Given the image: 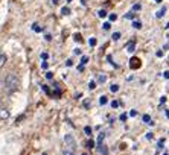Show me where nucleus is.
Instances as JSON below:
<instances>
[{
    "instance_id": "obj_40",
    "label": "nucleus",
    "mask_w": 169,
    "mask_h": 155,
    "mask_svg": "<svg viewBox=\"0 0 169 155\" xmlns=\"http://www.w3.org/2000/svg\"><path fill=\"white\" fill-rule=\"evenodd\" d=\"M166 100H167V97H166V96H163V97H161V99H160V103H164V102H166Z\"/></svg>"
},
{
    "instance_id": "obj_9",
    "label": "nucleus",
    "mask_w": 169,
    "mask_h": 155,
    "mask_svg": "<svg viewBox=\"0 0 169 155\" xmlns=\"http://www.w3.org/2000/svg\"><path fill=\"white\" fill-rule=\"evenodd\" d=\"M98 17H99V19H105V17H107V11H105V9L98 11Z\"/></svg>"
},
{
    "instance_id": "obj_46",
    "label": "nucleus",
    "mask_w": 169,
    "mask_h": 155,
    "mask_svg": "<svg viewBox=\"0 0 169 155\" xmlns=\"http://www.w3.org/2000/svg\"><path fill=\"white\" fill-rule=\"evenodd\" d=\"M163 155H169V153H167V152H164V153H163Z\"/></svg>"
},
{
    "instance_id": "obj_45",
    "label": "nucleus",
    "mask_w": 169,
    "mask_h": 155,
    "mask_svg": "<svg viewBox=\"0 0 169 155\" xmlns=\"http://www.w3.org/2000/svg\"><path fill=\"white\" fill-rule=\"evenodd\" d=\"M52 2H53V3H58V0H52Z\"/></svg>"
},
{
    "instance_id": "obj_11",
    "label": "nucleus",
    "mask_w": 169,
    "mask_h": 155,
    "mask_svg": "<svg viewBox=\"0 0 169 155\" xmlns=\"http://www.w3.org/2000/svg\"><path fill=\"white\" fill-rule=\"evenodd\" d=\"M98 82H101V84L107 82V75H99L98 76Z\"/></svg>"
},
{
    "instance_id": "obj_3",
    "label": "nucleus",
    "mask_w": 169,
    "mask_h": 155,
    "mask_svg": "<svg viewBox=\"0 0 169 155\" xmlns=\"http://www.w3.org/2000/svg\"><path fill=\"white\" fill-rule=\"evenodd\" d=\"M125 49H126V52H129V53H133V52L136 50V40H129V41L126 43V46H125Z\"/></svg>"
},
{
    "instance_id": "obj_26",
    "label": "nucleus",
    "mask_w": 169,
    "mask_h": 155,
    "mask_svg": "<svg viewBox=\"0 0 169 155\" xmlns=\"http://www.w3.org/2000/svg\"><path fill=\"white\" fill-rule=\"evenodd\" d=\"M119 38H120V32H114V34H113V40H114V41H117Z\"/></svg>"
},
{
    "instance_id": "obj_23",
    "label": "nucleus",
    "mask_w": 169,
    "mask_h": 155,
    "mask_svg": "<svg viewBox=\"0 0 169 155\" xmlns=\"http://www.w3.org/2000/svg\"><path fill=\"white\" fill-rule=\"evenodd\" d=\"M88 88H90V90H95V88H96V82H95V81H90V82H88Z\"/></svg>"
},
{
    "instance_id": "obj_38",
    "label": "nucleus",
    "mask_w": 169,
    "mask_h": 155,
    "mask_svg": "<svg viewBox=\"0 0 169 155\" xmlns=\"http://www.w3.org/2000/svg\"><path fill=\"white\" fill-rule=\"evenodd\" d=\"M66 66H67V67H72V66H73V61H72V59H69V61L66 62Z\"/></svg>"
},
{
    "instance_id": "obj_47",
    "label": "nucleus",
    "mask_w": 169,
    "mask_h": 155,
    "mask_svg": "<svg viewBox=\"0 0 169 155\" xmlns=\"http://www.w3.org/2000/svg\"><path fill=\"white\" fill-rule=\"evenodd\" d=\"M67 2H72V0H67Z\"/></svg>"
},
{
    "instance_id": "obj_18",
    "label": "nucleus",
    "mask_w": 169,
    "mask_h": 155,
    "mask_svg": "<svg viewBox=\"0 0 169 155\" xmlns=\"http://www.w3.org/2000/svg\"><path fill=\"white\" fill-rule=\"evenodd\" d=\"M96 43H98V41H96V38H90V40H88V46H91V47H95V46H96Z\"/></svg>"
},
{
    "instance_id": "obj_21",
    "label": "nucleus",
    "mask_w": 169,
    "mask_h": 155,
    "mask_svg": "<svg viewBox=\"0 0 169 155\" xmlns=\"http://www.w3.org/2000/svg\"><path fill=\"white\" fill-rule=\"evenodd\" d=\"M73 40H75V41H78V43H81V41H82V38H81V35H79V34H75V35H73Z\"/></svg>"
},
{
    "instance_id": "obj_30",
    "label": "nucleus",
    "mask_w": 169,
    "mask_h": 155,
    "mask_svg": "<svg viewBox=\"0 0 169 155\" xmlns=\"http://www.w3.org/2000/svg\"><path fill=\"white\" fill-rule=\"evenodd\" d=\"M52 78H53V73H52V72H47V73H46V79H49V81H50Z\"/></svg>"
},
{
    "instance_id": "obj_32",
    "label": "nucleus",
    "mask_w": 169,
    "mask_h": 155,
    "mask_svg": "<svg viewBox=\"0 0 169 155\" xmlns=\"http://www.w3.org/2000/svg\"><path fill=\"white\" fill-rule=\"evenodd\" d=\"M119 105H120V103H119L117 100H113V102H111V106H113V108H117Z\"/></svg>"
},
{
    "instance_id": "obj_41",
    "label": "nucleus",
    "mask_w": 169,
    "mask_h": 155,
    "mask_svg": "<svg viewBox=\"0 0 169 155\" xmlns=\"http://www.w3.org/2000/svg\"><path fill=\"white\" fill-rule=\"evenodd\" d=\"M82 52H81V49H75V55H81Z\"/></svg>"
},
{
    "instance_id": "obj_6",
    "label": "nucleus",
    "mask_w": 169,
    "mask_h": 155,
    "mask_svg": "<svg viewBox=\"0 0 169 155\" xmlns=\"http://www.w3.org/2000/svg\"><path fill=\"white\" fill-rule=\"evenodd\" d=\"M131 69H137V67H140V61L137 59V58H131Z\"/></svg>"
},
{
    "instance_id": "obj_49",
    "label": "nucleus",
    "mask_w": 169,
    "mask_h": 155,
    "mask_svg": "<svg viewBox=\"0 0 169 155\" xmlns=\"http://www.w3.org/2000/svg\"><path fill=\"white\" fill-rule=\"evenodd\" d=\"M0 55H2V53H0Z\"/></svg>"
},
{
    "instance_id": "obj_29",
    "label": "nucleus",
    "mask_w": 169,
    "mask_h": 155,
    "mask_svg": "<svg viewBox=\"0 0 169 155\" xmlns=\"http://www.w3.org/2000/svg\"><path fill=\"white\" fill-rule=\"evenodd\" d=\"M117 20V15L116 14H110V22H116Z\"/></svg>"
},
{
    "instance_id": "obj_27",
    "label": "nucleus",
    "mask_w": 169,
    "mask_h": 155,
    "mask_svg": "<svg viewBox=\"0 0 169 155\" xmlns=\"http://www.w3.org/2000/svg\"><path fill=\"white\" fill-rule=\"evenodd\" d=\"M87 147H88V149L95 147V141H93V140H88V141H87Z\"/></svg>"
},
{
    "instance_id": "obj_13",
    "label": "nucleus",
    "mask_w": 169,
    "mask_h": 155,
    "mask_svg": "<svg viewBox=\"0 0 169 155\" xmlns=\"http://www.w3.org/2000/svg\"><path fill=\"white\" fill-rule=\"evenodd\" d=\"M133 28H134V29H140V28H142V22L134 20V22H133Z\"/></svg>"
},
{
    "instance_id": "obj_43",
    "label": "nucleus",
    "mask_w": 169,
    "mask_h": 155,
    "mask_svg": "<svg viewBox=\"0 0 169 155\" xmlns=\"http://www.w3.org/2000/svg\"><path fill=\"white\" fill-rule=\"evenodd\" d=\"M90 105H91V103H90V102H84V106H85V108H88V106H90Z\"/></svg>"
},
{
    "instance_id": "obj_15",
    "label": "nucleus",
    "mask_w": 169,
    "mask_h": 155,
    "mask_svg": "<svg viewBox=\"0 0 169 155\" xmlns=\"http://www.w3.org/2000/svg\"><path fill=\"white\" fill-rule=\"evenodd\" d=\"M164 141H166L164 138H160V140H158V143H157V149H163V146H164Z\"/></svg>"
},
{
    "instance_id": "obj_19",
    "label": "nucleus",
    "mask_w": 169,
    "mask_h": 155,
    "mask_svg": "<svg viewBox=\"0 0 169 155\" xmlns=\"http://www.w3.org/2000/svg\"><path fill=\"white\" fill-rule=\"evenodd\" d=\"M84 132H85L87 135H91V132H93V129H91L90 126H85V128H84Z\"/></svg>"
},
{
    "instance_id": "obj_4",
    "label": "nucleus",
    "mask_w": 169,
    "mask_h": 155,
    "mask_svg": "<svg viewBox=\"0 0 169 155\" xmlns=\"http://www.w3.org/2000/svg\"><path fill=\"white\" fill-rule=\"evenodd\" d=\"M9 117V111L6 108H0V120H6Z\"/></svg>"
},
{
    "instance_id": "obj_39",
    "label": "nucleus",
    "mask_w": 169,
    "mask_h": 155,
    "mask_svg": "<svg viewBox=\"0 0 169 155\" xmlns=\"http://www.w3.org/2000/svg\"><path fill=\"white\" fill-rule=\"evenodd\" d=\"M155 55H157V58H161V56H163V52H161V50H158Z\"/></svg>"
},
{
    "instance_id": "obj_16",
    "label": "nucleus",
    "mask_w": 169,
    "mask_h": 155,
    "mask_svg": "<svg viewBox=\"0 0 169 155\" xmlns=\"http://www.w3.org/2000/svg\"><path fill=\"white\" fill-rule=\"evenodd\" d=\"M142 120H143V122H145V123L148 125V123L151 122V116H148V114H143V117H142Z\"/></svg>"
},
{
    "instance_id": "obj_25",
    "label": "nucleus",
    "mask_w": 169,
    "mask_h": 155,
    "mask_svg": "<svg viewBox=\"0 0 169 155\" xmlns=\"http://www.w3.org/2000/svg\"><path fill=\"white\" fill-rule=\"evenodd\" d=\"M32 29H34V32H41V31H43L38 25H34V26H32Z\"/></svg>"
},
{
    "instance_id": "obj_14",
    "label": "nucleus",
    "mask_w": 169,
    "mask_h": 155,
    "mask_svg": "<svg viewBox=\"0 0 169 155\" xmlns=\"http://www.w3.org/2000/svg\"><path fill=\"white\" fill-rule=\"evenodd\" d=\"M110 91H111V93H117V91H119V85H117V84H113V85L110 87Z\"/></svg>"
},
{
    "instance_id": "obj_42",
    "label": "nucleus",
    "mask_w": 169,
    "mask_h": 155,
    "mask_svg": "<svg viewBox=\"0 0 169 155\" xmlns=\"http://www.w3.org/2000/svg\"><path fill=\"white\" fill-rule=\"evenodd\" d=\"M163 76H164V79H167V78H169V73H167V70L163 73Z\"/></svg>"
},
{
    "instance_id": "obj_37",
    "label": "nucleus",
    "mask_w": 169,
    "mask_h": 155,
    "mask_svg": "<svg viewBox=\"0 0 169 155\" xmlns=\"http://www.w3.org/2000/svg\"><path fill=\"white\" fill-rule=\"evenodd\" d=\"M119 119H120V122H125V120H126V114H125V113H123V114H120V117H119Z\"/></svg>"
},
{
    "instance_id": "obj_48",
    "label": "nucleus",
    "mask_w": 169,
    "mask_h": 155,
    "mask_svg": "<svg viewBox=\"0 0 169 155\" xmlns=\"http://www.w3.org/2000/svg\"><path fill=\"white\" fill-rule=\"evenodd\" d=\"M82 155H87V153H82Z\"/></svg>"
},
{
    "instance_id": "obj_2",
    "label": "nucleus",
    "mask_w": 169,
    "mask_h": 155,
    "mask_svg": "<svg viewBox=\"0 0 169 155\" xmlns=\"http://www.w3.org/2000/svg\"><path fill=\"white\" fill-rule=\"evenodd\" d=\"M64 143H66V149H64V153H63V155H75V150H76V141H75L73 135L66 134V137H64Z\"/></svg>"
},
{
    "instance_id": "obj_10",
    "label": "nucleus",
    "mask_w": 169,
    "mask_h": 155,
    "mask_svg": "<svg viewBox=\"0 0 169 155\" xmlns=\"http://www.w3.org/2000/svg\"><path fill=\"white\" fill-rule=\"evenodd\" d=\"M123 17H125V19H128V20H134V17H136V14H134L133 11H129V12H128V14H125Z\"/></svg>"
},
{
    "instance_id": "obj_36",
    "label": "nucleus",
    "mask_w": 169,
    "mask_h": 155,
    "mask_svg": "<svg viewBox=\"0 0 169 155\" xmlns=\"http://www.w3.org/2000/svg\"><path fill=\"white\" fill-rule=\"evenodd\" d=\"M129 116H131V117H136V116H137V111H136V110H131V111H129Z\"/></svg>"
},
{
    "instance_id": "obj_34",
    "label": "nucleus",
    "mask_w": 169,
    "mask_h": 155,
    "mask_svg": "<svg viewBox=\"0 0 169 155\" xmlns=\"http://www.w3.org/2000/svg\"><path fill=\"white\" fill-rule=\"evenodd\" d=\"M47 67H49V64H47V62L44 61V62L41 64V69H43V70H47Z\"/></svg>"
},
{
    "instance_id": "obj_31",
    "label": "nucleus",
    "mask_w": 169,
    "mask_h": 155,
    "mask_svg": "<svg viewBox=\"0 0 169 155\" xmlns=\"http://www.w3.org/2000/svg\"><path fill=\"white\" fill-rule=\"evenodd\" d=\"M154 138V134L152 132H146V140H152Z\"/></svg>"
},
{
    "instance_id": "obj_28",
    "label": "nucleus",
    "mask_w": 169,
    "mask_h": 155,
    "mask_svg": "<svg viewBox=\"0 0 169 155\" xmlns=\"http://www.w3.org/2000/svg\"><path fill=\"white\" fill-rule=\"evenodd\" d=\"M102 26H104V31H110V28H111V25H110L108 22H107V23H104Z\"/></svg>"
},
{
    "instance_id": "obj_12",
    "label": "nucleus",
    "mask_w": 169,
    "mask_h": 155,
    "mask_svg": "<svg viewBox=\"0 0 169 155\" xmlns=\"http://www.w3.org/2000/svg\"><path fill=\"white\" fill-rule=\"evenodd\" d=\"M61 14H63V15H69V14H70V9H69L67 6H63V8H61Z\"/></svg>"
},
{
    "instance_id": "obj_44",
    "label": "nucleus",
    "mask_w": 169,
    "mask_h": 155,
    "mask_svg": "<svg viewBox=\"0 0 169 155\" xmlns=\"http://www.w3.org/2000/svg\"><path fill=\"white\" fill-rule=\"evenodd\" d=\"M155 3H161V0H155Z\"/></svg>"
},
{
    "instance_id": "obj_8",
    "label": "nucleus",
    "mask_w": 169,
    "mask_h": 155,
    "mask_svg": "<svg viewBox=\"0 0 169 155\" xmlns=\"http://www.w3.org/2000/svg\"><path fill=\"white\" fill-rule=\"evenodd\" d=\"M99 103H101V105H107V103H108V97H107V96H101V97H99Z\"/></svg>"
},
{
    "instance_id": "obj_5",
    "label": "nucleus",
    "mask_w": 169,
    "mask_h": 155,
    "mask_svg": "<svg viewBox=\"0 0 169 155\" xmlns=\"http://www.w3.org/2000/svg\"><path fill=\"white\" fill-rule=\"evenodd\" d=\"M166 11H167V9H166V6H163V8H160V9L157 11V14H155V17H157V19H161V17H163V15L166 14Z\"/></svg>"
},
{
    "instance_id": "obj_1",
    "label": "nucleus",
    "mask_w": 169,
    "mask_h": 155,
    "mask_svg": "<svg viewBox=\"0 0 169 155\" xmlns=\"http://www.w3.org/2000/svg\"><path fill=\"white\" fill-rule=\"evenodd\" d=\"M3 87H5V90L9 91V93L14 91V90H17V87H19V78H17L14 73L6 75L5 79H3Z\"/></svg>"
},
{
    "instance_id": "obj_22",
    "label": "nucleus",
    "mask_w": 169,
    "mask_h": 155,
    "mask_svg": "<svg viewBox=\"0 0 169 155\" xmlns=\"http://www.w3.org/2000/svg\"><path fill=\"white\" fill-rule=\"evenodd\" d=\"M87 62H88V56H82L81 58V66H85Z\"/></svg>"
},
{
    "instance_id": "obj_33",
    "label": "nucleus",
    "mask_w": 169,
    "mask_h": 155,
    "mask_svg": "<svg viewBox=\"0 0 169 155\" xmlns=\"http://www.w3.org/2000/svg\"><path fill=\"white\" fill-rule=\"evenodd\" d=\"M47 58H49V55H47L46 52H43V53H41V59H44V61H46Z\"/></svg>"
},
{
    "instance_id": "obj_35",
    "label": "nucleus",
    "mask_w": 169,
    "mask_h": 155,
    "mask_svg": "<svg viewBox=\"0 0 169 155\" xmlns=\"http://www.w3.org/2000/svg\"><path fill=\"white\" fill-rule=\"evenodd\" d=\"M41 88L46 91V94H50V91H49V88H47V85H41Z\"/></svg>"
},
{
    "instance_id": "obj_20",
    "label": "nucleus",
    "mask_w": 169,
    "mask_h": 155,
    "mask_svg": "<svg viewBox=\"0 0 169 155\" xmlns=\"http://www.w3.org/2000/svg\"><path fill=\"white\" fill-rule=\"evenodd\" d=\"M99 147H101L99 150H101V153H102V155H107V153H108V149H107L105 146H99Z\"/></svg>"
},
{
    "instance_id": "obj_17",
    "label": "nucleus",
    "mask_w": 169,
    "mask_h": 155,
    "mask_svg": "<svg viewBox=\"0 0 169 155\" xmlns=\"http://www.w3.org/2000/svg\"><path fill=\"white\" fill-rule=\"evenodd\" d=\"M140 9H142V5H140V3H134V5H133V12H134V11H140Z\"/></svg>"
},
{
    "instance_id": "obj_7",
    "label": "nucleus",
    "mask_w": 169,
    "mask_h": 155,
    "mask_svg": "<svg viewBox=\"0 0 169 155\" xmlns=\"http://www.w3.org/2000/svg\"><path fill=\"white\" fill-rule=\"evenodd\" d=\"M104 138H105V134H104V132H101V134L98 135V146H102V141H104Z\"/></svg>"
},
{
    "instance_id": "obj_24",
    "label": "nucleus",
    "mask_w": 169,
    "mask_h": 155,
    "mask_svg": "<svg viewBox=\"0 0 169 155\" xmlns=\"http://www.w3.org/2000/svg\"><path fill=\"white\" fill-rule=\"evenodd\" d=\"M6 62V56L5 55H0V66H3Z\"/></svg>"
}]
</instances>
